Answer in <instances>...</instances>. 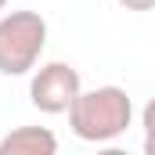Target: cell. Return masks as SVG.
Here are the masks:
<instances>
[{
    "label": "cell",
    "mask_w": 155,
    "mask_h": 155,
    "mask_svg": "<svg viewBox=\"0 0 155 155\" xmlns=\"http://www.w3.org/2000/svg\"><path fill=\"white\" fill-rule=\"evenodd\" d=\"M141 126H144V137H155V97H148V105L141 108Z\"/></svg>",
    "instance_id": "cell-5"
},
{
    "label": "cell",
    "mask_w": 155,
    "mask_h": 155,
    "mask_svg": "<svg viewBox=\"0 0 155 155\" xmlns=\"http://www.w3.org/2000/svg\"><path fill=\"white\" fill-rule=\"evenodd\" d=\"M144 155H155V137H144Z\"/></svg>",
    "instance_id": "cell-7"
},
{
    "label": "cell",
    "mask_w": 155,
    "mask_h": 155,
    "mask_svg": "<svg viewBox=\"0 0 155 155\" xmlns=\"http://www.w3.org/2000/svg\"><path fill=\"white\" fill-rule=\"evenodd\" d=\"M4 7H7V0H0V11H4Z\"/></svg>",
    "instance_id": "cell-8"
},
{
    "label": "cell",
    "mask_w": 155,
    "mask_h": 155,
    "mask_svg": "<svg viewBox=\"0 0 155 155\" xmlns=\"http://www.w3.org/2000/svg\"><path fill=\"white\" fill-rule=\"evenodd\" d=\"M58 137L47 126H15L0 137V155H54Z\"/></svg>",
    "instance_id": "cell-4"
},
{
    "label": "cell",
    "mask_w": 155,
    "mask_h": 155,
    "mask_svg": "<svg viewBox=\"0 0 155 155\" xmlns=\"http://www.w3.org/2000/svg\"><path fill=\"white\" fill-rule=\"evenodd\" d=\"M69 116V130L87 144H108L130 130L134 119V101L123 87H94V90H79L72 101Z\"/></svg>",
    "instance_id": "cell-1"
},
{
    "label": "cell",
    "mask_w": 155,
    "mask_h": 155,
    "mask_svg": "<svg viewBox=\"0 0 155 155\" xmlns=\"http://www.w3.org/2000/svg\"><path fill=\"white\" fill-rule=\"evenodd\" d=\"M79 90H83V79L65 61H47L29 79V101L43 116H65L79 97Z\"/></svg>",
    "instance_id": "cell-3"
},
{
    "label": "cell",
    "mask_w": 155,
    "mask_h": 155,
    "mask_svg": "<svg viewBox=\"0 0 155 155\" xmlns=\"http://www.w3.org/2000/svg\"><path fill=\"white\" fill-rule=\"evenodd\" d=\"M126 11H155V0H119Z\"/></svg>",
    "instance_id": "cell-6"
},
{
    "label": "cell",
    "mask_w": 155,
    "mask_h": 155,
    "mask_svg": "<svg viewBox=\"0 0 155 155\" xmlns=\"http://www.w3.org/2000/svg\"><path fill=\"white\" fill-rule=\"evenodd\" d=\"M47 47V22L40 11L0 15V76H29Z\"/></svg>",
    "instance_id": "cell-2"
}]
</instances>
